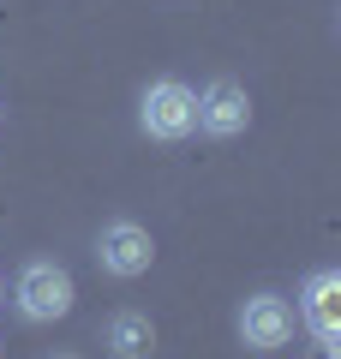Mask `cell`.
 Masks as SVG:
<instances>
[{"instance_id":"cell-7","label":"cell","mask_w":341,"mask_h":359,"mask_svg":"<svg viewBox=\"0 0 341 359\" xmlns=\"http://www.w3.org/2000/svg\"><path fill=\"white\" fill-rule=\"evenodd\" d=\"M102 347L114 359H150L156 353V323L144 311H114L108 330H102Z\"/></svg>"},{"instance_id":"cell-3","label":"cell","mask_w":341,"mask_h":359,"mask_svg":"<svg viewBox=\"0 0 341 359\" xmlns=\"http://www.w3.org/2000/svg\"><path fill=\"white\" fill-rule=\"evenodd\" d=\"M96 257H102V269L108 276H144V269L156 264V240H150V228H138V222H108L102 228V240H96Z\"/></svg>"},{"instance_id":"cell-1","label":"cell","mask_w":341,"mask_h":359,"mask_svg":"<svg viewBox=\"0 0 341 359\" xmlns=\"http://www.w3.org/2000/svg\"><path fill=\"white\" fill-rule=\"evenodd\" d=\"M138 126L162 144H180L198 132V90L180 84V78H156L150 90L138 96Z\"/></svg>"},{"instance_id":"cell-5","label":"cell","mask_w":341,"mask_h":359,"mask_svg":"<svg viewBox=\"0 0 341 359\" xmlns=\"http://www.w3.org/2000/svg\"><path fill=\"white\" fill-rule=\"evenodd\" d=\"M288 335H293V311H288L281 294H252L240 306V341L252 347V353H276Z\"/></svg>"},{"instance_id":"cell-8","label":"cell","mask_w":341,"mask_h":359,"mask_svg":"<svg viewBox=\"0 0 341 359\" xmlns=\"http://www.w3.org/2000/svg\"><path fill=\"white\" fill-rule=\"evenodd\" d=\"M54 359H78V353H54Z\"/></svg>"},{"instance_id":"cell-4","label":"cell","mask_w":341,"mask_h":359,"mask_svg":"<svg viewBox=\"0 0 341 359\" xmlns=\"http://www.w3.org/2000/svg\"><path fill=\"white\" fill-rule=\"evenodd\" d=\"M246 126H252V96H246V84L215 78L198 96V132H210V138H240Z\"/></svg>"},{"instance_id":"cell-6","label":"cell","mask_w":341,"mask_h":359,"mask_svg":"<svg viewBox=\"0 0 341 359\" xmlns=\"http://www.w3.org/2000/svg\"><path fill=\"white\" fill-rule=\"evenodd\" d=\"M305 323H312L323 353H341V276L335 269H317L305 282Z\"/></svg>"},{"instance_id":"cell-2","label":"cell","mask_w":341,"mask_h":359,"mask_svg":"<svg viewBox=\"0 0 341 359\" xmlns=\"http://www.w3.org/2000/svg\"><path fill=\"white\" fill-rule=\"evenodd\" d=\"M13 306L25 323H54L72 311V276H66L60 264H48V257H36V264L18 269L13 282Z\"/></svg>"}]
</instances>
